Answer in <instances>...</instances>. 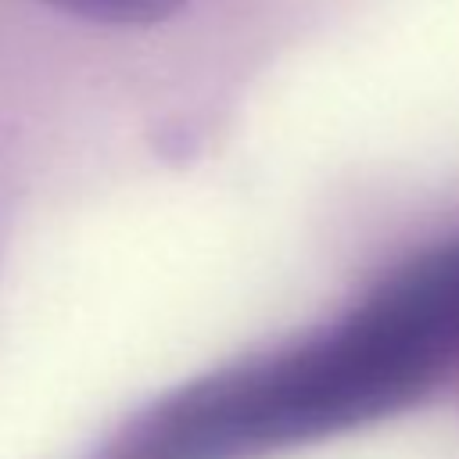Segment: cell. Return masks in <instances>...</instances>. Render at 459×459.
<instances>
[{
  "instance_id": "2",
  "label": "cell",
  "mask_w": 459,
  "mask_h": 459,
  "mask_svg": "<svg viewBox=\"0 0 459 459\" xmlns=\"http://www.w3.org/2000/svg\"><path fill=\"white\" fill-rule=\"evenodd\" d=\"M68 18L108 29H151L183 11L186 0H39Z\"/></svg>"
},
{
  "instance_id": "1",
  "label": "cell",
  "mask_w": 459,
  "mask_h": 459,
  "mask_svg": "<svg viewBox=\"0 0 459 459\" xmlns=\"http://www.w3.org/2000/svg\"><path fill=\"white\" fill-rule=\"evenodd\" d=\"M452 373L459 240L405 258L333 323L165 391L90 459H269L391 420Z\"/></svg>"
}]
</instances>
